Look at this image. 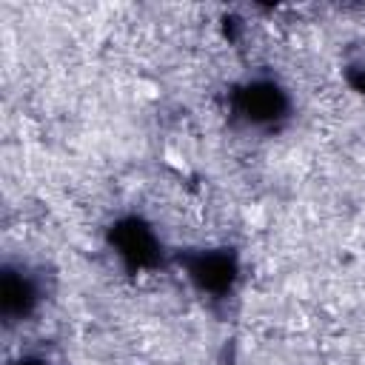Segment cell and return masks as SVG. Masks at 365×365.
Returning a JSON list of instances; mask_svg holds the SVG:
<instances>
[{
	"label": "cell",
	"mask_w": 365,
	"mask_h": 365,
	"mask_svg": "<svg viewBox=\"0 0 365 365\" xmlns=\"http://www.w3.org/2000/svg\"><path fill=\"white\" fill-rule=\"evenodd\" d=\"M134 94L140 97V100H157L160 97V86L154 83V80H148V77H137L134 80Z\"/></svg>",
	"instance_id": "6da1fadb"
},
{
	"label": "cell",
	"mask_w": 365,
	"mask_h": 365,
	"mask_svg": "<svg viewBox=\"0 0 365 365\" xmlns=\"http://www.w3.org/2000/svg\"><path fill=\"white\" fill-rule=\"evenodd\" d=\"M245 225L248 228H265V208L262 205H248L245 208Z\"/></svg>",
	"instance_id": "7a4b0ae2"
}]
</instances>
